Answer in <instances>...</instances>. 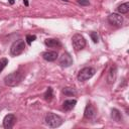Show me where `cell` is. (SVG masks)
I'll return each instance as SVG.
<instances>
[{
	"instance_id": "1",
	"label": "cell",
	"mask_w": 129,
	"mask_h": 129,
	"mask_svg": "<svg viewBox=\"0 0 129 129\" xmlns=\"http://www.w3.org/2000/svg\"><path fill=\"white\" fill-rule=\"evenodd\" d=\"M63 120L62 118L59 116V115H56L54 113H47L46 116H45V123L47 126L51 127V128H56V127H59L61 124H62Z\"/></svg>"
},
{
	"instance_id": "2",
	"label": "cell",
	"mask_w": 129,
	"mask_h": 129,
	"mask_svg": "<svg viewBox=\"0 0 129 129\" xmlns=\"http://www.w3.org/2000/svg\"><path fill=\"white\" fill-rule=\"evenodd\" d=\"M21 80H22V74L20 72H13L4 78V83L6 86L15 87L21 82Z\"/></svg>"
},
{
	"instance_id": "3",
	"label": "cell",
	"mask_w": 129,
	"mask_h": 129,
	"mask_svg": "<svg viewBox=\"0 0 129 129\" xmlns=\"http://www.w3.org/2000/svg\"><path fill=\"white\" fill-rule=\"evenodd\" d=\"M96 73V70L94 68H91V67H86V68H83L79 74H78V81L80 82H86L88 80H90Z\"/></svg>"
},
{
	"instance_id": "4",
	"label": "cell",
	"mask_w": 129,
	"mask_h": 129,
	"mask_svg": "<svg viewBox=\"0 0 129 129\" xmlns=\"http://www.w3.org/2000/svg\"><path fill=\"white\" fill-rule=\"evenodd\" d=\"M25 49V42L23 39H18L16 41H14L10 47V52L12 55L17 56L19 54H21Z\"/></svg>"
},
{
	"instance_id": "5",
	"label": "cell",
	"mask_w": 129,
	"mask_h": 129,
	"mask_svg": "<svg viewBox=\"0 0 129 129\" xmlns=\"http://www.w3.org/2000/svg\"><path fill=\"white\" fill-rule=\"evenodd\" d=\"M86 39L85 37L82 35V34H75L73 37H72V44H73V47L75 48V50H81L83 49L85 46H86Z\"/></svg>"
},
{
	"instance_id": "6",
	"label": "cell",
	"mask_w": 129,
	"mask_h": 129,
	"mask_svg": "<svg viewBox=\"0 0 129 129\" xmlns=\"http://www.w3.org/2000/svg\"><path fill=\"white\" fill-rule=\"evenodd\" d=\"M108 21L111 25L114 26H121L123 23V17L119 13H112L108 16Z\"/></svg>"
},
{
	"instance_id": "7",
	"label": "cell",
	"mask_w": 129,
	"mask_h": 129,
	"mask_svg": "<svg viewBox=\"0 0 129 129\" xmlns=\"http://www.w3.org/2000/svg\"><path fill=\"white\" fill-rule=\"evenodd\" d=\"M58 62L61 68H69L73 64V58L69 52H63L61 54V56L59 57Z\"/></svg>"
},
{
	"instance_id": "8",
	"label": "cell",
	"mask_w": 129,
	"mask_h": 129,
	"mask_svg": "<svg viewBox=\"0 0 129 129\" xmlns=\"http://www.w3.org/2000/svg\"><path fill=\"white\" fill-rule=\"evenodd\" d=\"M16 122V117L14 114H7L3 119V127L5 129H10L14 126Z\"/></svg>"
},
{
	"instance_id": "9",
	"label": "cell",
	"mask_w": 129,
	"mask_h": 129,
	"mask_svg": "<svg viewBox=\"0 0 129 129\" xmlns=\"http://www.w3.org/2000/svg\"><path fill=\"white\" fill-rule=\"evenodd\" d=\"M97 114V111L95 109V107L91 104V103H88L86 108H85V111H84V116L86 119H93Z\"/></svg>"
},
{
	"instance_id": "10",
	"label": "cell",
	"mask_w": 129,
	"mask_h": 129,
	"mask_svg": "<svg viewBox=\"0 0 129 129\" xmlns=\"http://www.w3.org/2000/svg\"><path fill=\"white\" fill-rule=\"evenodd\" d=\"M116 77H117V68H116V66H112L108 73V76H107L108 84H113L116 80Z\"/></svg>"
},
{
	"instance_id": "11",
	"label": "cell",
	"mask_w": 129,
	"mask_h": 129,
	"mask_svg": "<svg viewBox=\"0 0 129 129\" xmlns=\"http://www.w3.org/2000/svg\"><path fill=\"white\" fill-rule=\"evenodd\" d=\"M42 57L46 61H54L57 58V52L56 51H52V50L44 51L42 53Z\"/></svg>"
},
{
	"instance_id": "12",
	"label": "cell",
	"mask_w": 129,
	"mask_h": 129,
	"mask_svg": "<svg viewBox=\"0 0 129 129\" xmlns=\"http://www.w3.org/2000/svg\"><path fill=\"white\" fill-rule=\"evenodd\" d=\"M44 44L48 47H60L61 43L58 39H55V38H46L44 40Z\"/></svg>"
},
{
	"instance_id": "13",
	"label": "cell",
	"mask_w": 129,
	"mask_h": 129,
	"mask_svg": "<svg viewBox=\"0 0 129 129\" xmlns=\"http://www.w3.org/2000/svg\"><path fill=\"white\" fill-rule=\"evenodd\" d=\"M77 104V100L76 99H70V100H66L63 103H62V108L66 110V111H71L75 108Z\"/></svg>"
},
{
	"instance_id": "14",
	"label": "cell",
	"mask_w": 129,
	"mask_h": 129,
	"mask_svg": "<svg viewBox=\"0 0 129 129\" xmlns=\"http://www.w3.org/2000/svg\"><path fill=\"white\" fill-rule=\"evenodd\" d=\"M111 118L115 122H122L123 121V117H122L121 112L118 109H115V108L111 110Z\"/></svg>"
},
{
	"instance_id": "15",
	"label": "cell",
	"mask_w": 129,
	"mask_h": 129,
	"mask_svg": "<svg viewBox=\"0 0 129 129\" xmlns=\"http://www.w3.org/2000/svg\"><path fill=\"white\" fill-rule=\"evenodd\" d=\"M117 11L119 14H126L129 12V3L128 2H125L121 5H119L117 7Z\"/></svg>"
},
{
	"instance_id": "16",
	"label": "cell",
	"mask_w": 129,
	"mask_h": 129,
	"mask_svg": "<svg viewBox=\"0 0 129 129\" xmlns=\"http://www.w3.org/2000/svg\"><path fill=\"white\" fill-rule=\"evenodd\" d=\"M43 97H44V100L47 101V102H50L52 100V98H53V92H52V88L51 87H48L46 89Z\"/></svg>"
},
{
	"instance_id": "17",
	"label": "cell",
	"mask_w": 129,
	"mask_h": 129,
	"mask_svg": "<svg viewBox=\"0 0 129 129\" xmlns=\"http://www.w3.org/2000/svg\"><path fill=\"white\" fill-rule=\"evenodd\" d=\"M62 94H64L66 96H75V95L77 94V91H76L74 88L67 87V88H63V90H62Z\"/></svg>"
},
{
	"instance_id": "18",
	"label": "cell",
	"mask_w": 129,
	"mask_h": 129,
	"mask_svg": "<svg viewBox=\"0 0 129 129\" xmlns=\"http://www.w3.org/2000/svg\"><path fill=\"white\" fill-rule=\"evenodd\" d=\"M8 64V59L6 57H3V58H0V73L3 71V69Z\"/></svg>"
},
{
	"instance_id": "19",
	"label": "cell",
	"mask_w": 129,
	"mask_h": 129,
	"mask_svg": "<svg viewBox=\"0 0 129 129\" xmlns=\"http://www.w3.org/2000/svg\"><path fill=\"white\" fill-rule=\"evenodd\" d=\"M35 39H36V36L35 35H31V34H27L26 35V42H27L28 45H31L32 41L35 40Z\"/></svg>"
},
{
	"instance_id": "20",
	"label": "cell",
	"mask_w": 129,
	"mask_h": 129,
	"mask_svg": "<svg viewBox=\"0 0 129 129\" xmlns=\"http://www.w3.org/2000/svg\"><path fill=\"white\" fill-rule=\"evenodd\" d=\"M90 36L92 38V40L95 42V43H98L99 42V35L97 32H91L90 33Z\"/></svg>"
},
{
	"instance_id": "21",
	"label": "cell",
	"mask_w": 129,
	"mask_h": 129,
	"mask_svg": "<svg viewBox=\"0 0 129 129\" xmlns=\"http://www.w3.org/2000/svg\"><path fill=\"white\" fill-rule=\"evenodd\" d=\"M78 3L81 4V5H83V6H88V5H90L89 0H78Z\"/></svg>"
},
{
	"instance_id": "22",
	"label": "cell",
	"mask_w": 129,
	"mask_h": 129,
	"mask_svg": "<svg viewBox=\"0 0 129 129\" xmlns=\"http://www.w3.org/2000/svg\"><path fill=\"white\" fill-rule=\"evenodd\" d=\"M8 2H9L11 5H13V4L15 3V0H8Z\"/></svg>"
},
{
	"instance_id": "23",
	"label": "cell",
	"mask_w": 129,
	"mask_h": 129,
	"mask_svg": "<svg viewBox=\"0 0 129 129\" xmlns=\"http://www.w3.org/2000/svg\"><path fill=\"white\" fill-rule=\"evenodd\" d=\"M23 3H24L25 6H28V1L27 0H23Z\"/></svg>"
},
{
	"instance_id": "24",
	"label": "cell",
	"mask_w": 129,
	"mask_h": 129,
	"mask_svg": "<svg viewBox=\"0 0 129 129\" xmlns=\"http://www.w3.org/2000/svg\"><path fill=\"white\" fill-rule=\"evenodd\" d=\"M62 1H64V2H68V1H69V0H62Z\"/></svg>"
}]
</instances>
